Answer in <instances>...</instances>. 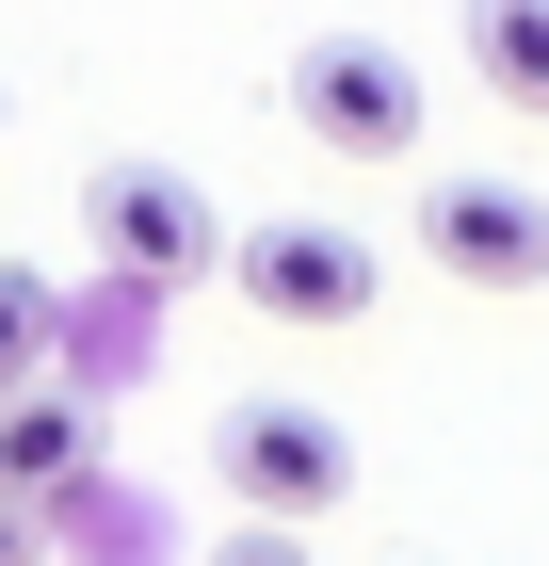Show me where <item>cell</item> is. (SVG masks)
Listing matches in <instances>:
<instances>
[{"label":"cell","mask_w":549,"mask_h":566,"mask_svg":"<svg viewBox=\"0 0 549 566\" xmlns=\"http://www.w3.org/2000/svg\"><path fill=\"white\" fill-rule=\"evenodd\" d=\"M226 292H243L258 324H292V340H339V324H372L388 260L356 227H324V211H258L243 243H226Z\"/></svg>","instance_id":"6da1fadb"},{"label":"cell","mask_w":549,"mask_h":566,"mask_svg":"<svg viewBox=\"0 0 549 566\" xmlns=\"http://www.w3.org/2000/svg\"><path fill=\"white\" fill-rule=\"evenodd\" d=\"M82 243H97V275H129V292H194V275H226V211H211L178 163H97V178H82Z\"/></svg>","instance_id":"7a4b0ae2"},{"label":"cell","mask_w":549,"mask_h":566,"mask_svg":"<svg viewBox=\"0 0 549 566\" xmlns=\"http://www.w3.org/2000/svg\"><path fill=\"white\" fill-rule=\"evenodd\" d=\"M211 470H226V502H243V518H339V502H356V437L324 421V405H292V389H243L211 421Z\"/></svg>","instance_id":"3957f363"},{"label":"cell","mask_w":549,"mask_h":566,"mask_svg":"<svg viewBox=\"0 0 549 566\" xmlns=\"http://www.w3.org/2000/svg\"><path fill=\"white\" fill-rule=\"evenodd\" d=\"M292 130L324 146V163H404V146H421V65L388 33H307L292 49Z\"/></svg>","instance_id":"277c9868"},{"label":"cell","mask_w":549,"mask_h":566,"mask_svg":"<svg viewBox=\"0 0 549 566\" xmlns=\"http://www.w3.org/2000/svg\"><path fill=\"white\" fill-rule=\"evenodd\" d=\"M421 260L468 275V292H549V195L534 178H485V163L421 178Z\"/></svg>","instance_id":"5b68a950"},{"label":"cell","mask_w":549,"mask_h":566,"mask_svg":"<svg viewBox=\"0 0 549 566\" xmlns=\"http://www.w3.org/2000/svg\"><path fill=\"white\" fill-rule=\"evenodd\" d=\"M33 518H49V551H65V566H162V534H178L162 485H114V470H65Z\"/></svg>","instance_id":"8992f818"},{"label":"cell","mask_w":549,"mask_h":566,"mask_svg":"<svg viewBox=\"0 0 549 566\" xmlns=\"http://www.w3.org/2000/svg\"><path fill=\"white\" fill-rule=\"evenodd\" d=\"M65 470H97V405L49 389V373H33V389H0V485H17V502H49Z\"/></svg>","instance_id":"52a82bcc"},{"label":"cell","mask_w":549,"mask_h":566,"mask_svg":"<svg viewBox=\"0 0 549 566\" xmlns=\"http://www.w3.org/2000/svg\"><path fill=\"white\" fill-rule=\"evenodd\" d=\"M468 82L549 130V0H468Z\"/></svg>","instance_id":"ba28073f"},{"label":"cell","mask_w":549,"mask_h":566,"mask_svg":"<svg viewBox=\"0 0 549 566\" xmlns=\"http://www.w3.org/2000/svg\"><path fill=\"white\" fill-rule=\"evenodd\" d=\"M49 356H65V292H49V275H17V260H0V389H33Z\"/></svg>","instance_id":"9c48e42d"},{"label":"cell","mask_w":549,"mask_h":566,"mask_svg":"<svg viewBox=\"0 0 549 566\" xmlns=\"http://www.w3.org/2000/svg\"><path fill=\"white\" fill-rule=\"evenodd\" d=\"M211 566H307V534L292 518H243V534H211Z\"/></svg>","instance_id":"30bf717a"},{"label":"cell","mask_w":549,"mask_h":566,"mask_svg":"<svg viewBox=\"0 0 549 566\" xmlns=\"http://www.w3.org/2000/svg\"><path fill=\"white\" fill-rule=\"evenodd\" d=\"M0 566H49V518L17 502V485H0Z\"/></svg>","instance_id":"8fae6325"}]
</instances>
